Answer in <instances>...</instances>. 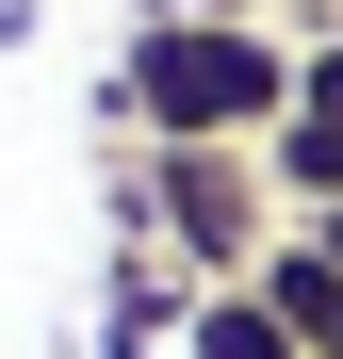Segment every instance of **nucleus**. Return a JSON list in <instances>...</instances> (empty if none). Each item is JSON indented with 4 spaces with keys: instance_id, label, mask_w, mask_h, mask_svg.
I'll return each instance as SVG.
<instances>
[{
    "instance_id": "nucleus-1",
    "label": "nucleus",
    "mask_w": 343,
    "mask_h": 359,
    "mask_svg": "<svg viewBox=\"0 0 343 359\" xmlns=\"http://www.w3.org/2000/svg\"><path fill=\"white\" fill-rule=\"evenodd\" d=\"M278 114H295V49L262 17H131L114 131H147V147H262Z\"/></svg>"
},
{
    "instance_id": "nucleus-2",
    "label": "nucleus",
    "mask_w": 343,
    "mask_h": 359,
    "mask_svg": "<svg viewBox=\"0 0 343 359\" xmlns=\"http://www.w3.org/2000/svg\"><path fill=\"white\" fill-rule=\"evenodd\" d=\"M262 196H278L262 147H147L131 180H114V212H131L147 245H180V262H196V294H213V278H246V262L278 245V212H262Z\"/></svg>"
},
{
    "instance_id": "nucleus-5",
    "label": "nucleus",
    "mask_w": 343,
    "mask_h": 359,
    "mask_svg": "<svg viewBox=\"0 0 343 359\" xmlns=\"http://www.w3.org/2000/svg\"><path fill=\"white\" fill-rule=\"evenodd\" d=\"M180 359H295V327L262 311V278H213L196 311H180Z\"/></svg>"
},
{
    "instance_id": "nucleus-4",
    "label": "nucleus",
    "mask_w": 343,
    "mask_h": 359,
    "mask_svg": "<svg viewBox=\"0 0 343 359\" xmlns=\"http://www.w3.org/2000/svg\"><path fill=\"white\" fill-rule=\"evenodd\" d=\"M246 278H262V311L295 327V359H343V262L311 245V229H278V245H262Z\"/></svg>"
},
{
    "instance_id": "nucleus-3",
    "label": "nucleus",
    "mask_w": 343,
    "mask_h": 359,
    "mask_svg": "<svg viewBox=\"0 0 343 359\" xmlns=\"http://www.w3.org/2000/svg\"><path fill=\"white\" fill-rule=\"evenodd\" d=\"M262 180H278L295 212H327V196H343V33H311V49H295V114L262 131Z\"/></svg>"
},
{
    "instance_id": "nucleus-7",
    "label": "nucleus",
    "mask_w": 343,
    "mask_h": 359,
    "mask_svg": "<svg viewBox=\"0 0 343 359\" xmlns=\"http://www.w3.org/2000/svg\"><path fill=\"white\" fill-rule=\"evenodd\" d=\"M311 17H327V0H311Z\"/></svg>"
},
{
    "instance_id": "nucleus-6",
    "label": "nucleus",
    "mask_w": 343,
    "mask_h": 359,
    "mask_svg": "<svg viewBox=\"0 0 343 359\" xmlns=\"http://www.w3.org/2000/svg\"><path fill=\"white\" fill-rule=\"evenodd\" d=\"M295 229H311V245H327V262H343V196H327V212H295Z\"/></svg>"
}]
</instances>
